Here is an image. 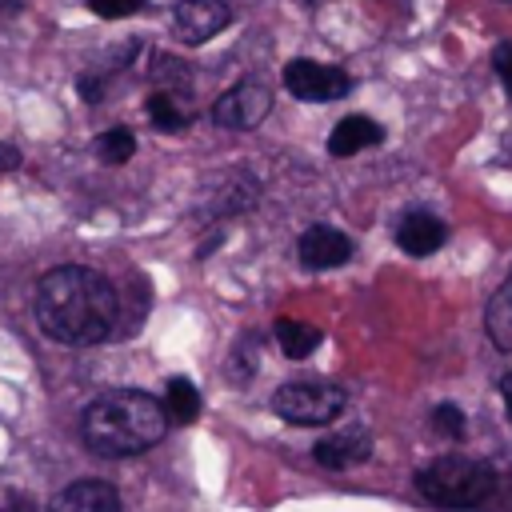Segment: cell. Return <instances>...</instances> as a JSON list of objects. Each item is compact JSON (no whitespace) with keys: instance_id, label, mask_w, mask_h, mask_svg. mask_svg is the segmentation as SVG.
Returning a JSON list of instances; mask_svg holds the SVG:
<instances>
[{"instance_id":"obj_1","label":"cell","mask_w":512,"mask_h":512,"mask_svg":"<svg viewBox=\"0 0 512 512\" xmlns=\"http://www.w3.org/2000/svg\"><path fill=\"white\" fill-rule=\"evenodd\" d=\"M36 324L56 344H96L120 332V296L108 276L84 264H60L36 284Z\"/></svg>"},{"instance_id":"obj_2","label":"cell","mask_w":512,"mask_h":512,"mask_svg":"<svg viewBox=\"0 0 512 512\" xmlns=\"http://www.w3.org/2000/svg\"><path fill=\"white\" fill-rule=\"evenodd\" d=\"M164 428H168L164 408L148 392H136V388L104 392L84 412V440L100 456L148 452L152 444H160Z\"/></svg>"},{"instance_id":"obj_3","label":"cell","mask_w":512,"mask_h":512,"mask_svg":"<svg viewBox=\"0 0 512 512\" xmlns=\"http://www.w3.org/2000/svg\"><path fill=\"white\" fill-rule=\"evenodd\" d=\"M416 492L436 508H476L496 492V472L484 460L440 456L416 472Z\"/></svg>"},{"instance_id":"obj_4","label":"cell","mask_w":512,"mask_h":512,"mask_svg":"<svg viewBox=\"0 0 512 512\" xmlns=\"http://www.w3.org/2000/svg\"><path fill=\"white\" fill-rule=\"evenodd\" d=\"M344 388L324 384V380H300L284 384L272 396V412L288 424H332L344 412Z\"/></svg>"},{"instance_id":"obj_5","label":"cell","mask_w":512,"mask_h":512,"mask_svg":"<svg viewBox=\"0 0 512 512\" xmlns=\"http://www.w3.org/2000/svg\"><path fill=\"white\" fill-rule=\"evenodd\" d=\"M272 108V92L260 84V80H240L232 84L216 104H212V116L220 128H256Z\"/></svg>"},{"instance_id":"obj_6","label":"cell","mask_w":512,"mask_h":512,"mask_svg":"<svg viewBox=\"0 0 512 512\" xmlns=\"http://www.w3.org/2000/svg\"><path fill=\"white\" fill-rule=\"evenodd\" d=\"M284 84L300 100H340L352 88L348 72H340L332 64H316V60H292L284 68Z\"/></svg>"},{"instance_id":"obj_7","label":"cell","mask_w":512,"mask_h":512,"mask_svg":"<svg viewBox=\"0 0 512 512\" xmlns=\"http://www.w3.org/2000/svg\"><path fill=\"white\" fill-rule=\"evenodd\" d=\"M228 4L224 0H180L172 8V32L180 44H204L228 24Z\"/></svg>"},{"instance_id":"obj_8","label":"cell","mask_w":512,"mask_h":512,"mask_svg":"<svg viewBox=\"0 0 512 512\" xmlns=\"http://www.w3.org/2000/svg\"><path fill=\"white\" fill-rule=\"evenodd\" d=\"M448 240V228L440 216H432L428 208H408L396 224V244L408 256H432L440 244Z\"/></svg>"},{"instance_id":"obj_9","label":"cell","mask_w":512,"mask_h":512,"mask_svg":"<svg viewBox=\"0 0 512 512\" xmlns=\"http://www.w3.org/2000/svg\"><path fill=\"white\" fill-rule=\"evenodd\" d=\"M368 452H372V436H368L364 428L328 432V436H320V440L312 444V456H316V464H324V468H352V464L368 460Z\"/></svg>"},{"instance_id":"obj_10","label":"cell","mask_w":512,"mask_h":512,"mask_svg":"<svg viewBox=\"0 0 512 512\" xmlns=\"http://www.w3.org/2000/svg\"><path fill=\"white\" fill-rule=\"evenodd\" d=\"M352 256V240L328 224H316L300 236V264L304 268H336Z\"/></svg>"},{"instance_id":"obj_11","label":"cell","mask_w":512,"mask_h":512,"mask_svg":"<svg viewBox=\"0 0 512 512\" xmlns=\"http://www.w3.org/2000/svg\"><path fill=\"white\" fill-rule=\"evenodd\" d=\"M48 512H120V496L104 480H76L64 492H56Z\"/></svg>"},{"instance_id":"obj_12","label":"cell","mask_w":512,"mask_h":512,"mask_svg":"<svg viewBox=\"0 0 512 512\" xmlns=\"http://www.w3.org/2000/svg\"><path fill=\"white\" fill-rule=\"evenodd\" d=\"M380 140H384V128L376 120H368V116H344L332 128V136H328V152L332 156H356V152H364V148H372Z\"/></svg>"},{"instance_id":"obj_13","label":"cell","mask_w":512,"mask_h":512,"mask_svg":"<svg viewBox=\"0 0 512 512\" xmlns=\"http://www.w3.org/2000/svg\"><path fill=\"white\" fill-rule=\"evenodd\" d=\"M484 328H488V340H492L500 352H512V272H508L504 284L492 292L488 312H484Z\"/></svg>"},{"instance_id":"obj_14","label":"cell","mask_w":512,"mask_h":512,"mask_svg":"<svg viewBox=\"0 0 512 512\" xmlns=\"http://www.w3.org/2000/svg\"><path fill=\"white\" fill-rule=\"evenodd\" d=\"M276 340L284 348V356L292 360H304L320 348V328L304 324V320H276Z\"/></svg>"},{"instance_id":"obj_15","label":"cell","mask_w":512,"mask_h":512,"mask_svg":"<svg viewBox=\"0 0 512 512\" xmlns=\"http://www.w3.org/2000/svg\"><path fill=\"white\" fill-rule=\"evenodd\" d=\"M164 416L176 420V424H192V420L200 416V392H196L192 380H184V376L168 380V392H164Z\"/></svg>"},{"instance_id":"obj_16","label":"cell","mask_w":512,"mask_h":512,"mask_svg":"<svg viewBox=\"0 0 512 512\" xmlns=\"http://www.w3.org/2000/svg\"><path fill=\"white\" fill-rule=\"evenodd\" d=\"M148 116H152V124H156L160 132H180V128L188 124V104H184L176 92L160 88L156 96H148Z\"/></svg>"},{"instance_id":"obj_17","label":"cell","mask_w":512,"mask_h":512,"mask_svg":"<svg viewBox=\"0 0 512 512\" xmlns=\"http://www.w3.org/2000/svg\"><path fill=\"white\" fill-rule=\"evenodd\" d=\"M132 152H136V136L128 128H108L96 136V156L104 164H124V160H132Z\"/></svg>"},{"instance_id":"obj_18","label":"cell","mask_w":512,"mask_h":512,"mask_svg":"<svg viewBox=\"0 0 512 512\" xmlns=\"http://www.w3.org/2000/svg\"><path fill=\"white\" fill-rule=\"evenodd\" d=\"M432 428L444 436H464V412L456 404H436L432 408Z\"/></svg>"},{"instance_id":"obj_19","label":"cell","mask_w":512,"mask_h":512,"mask_svg":"<svg viewBox=\"0 0 512 512\" xmlns=\"http://www.w3.org/2000/svg\"><path fill=\"white\" fill-rule=\"evenodd\" d=\"M140 4H144V0H88V8H92L96 16H104V20H120V16H132Z\"/></svg>"},{"instance_id":"obj_20","label":"cell","mask_w":512,"mask_h":512,"mask_svg":"<svg viewBox=\"0 0 512 512\" xmlns=\"http://www.w3.org/2000/svg\"><path fill=\"white\" fill-rule=\"evenodd\" d=\"M492 68H496V76L504 80V88L512 96V40H504V44L492 48Z\"/></svg>"},{"instance_id":"obj_21","label":"cell","mask_w":512,"mask_h":512,"mask_svg":"<svg viewBox=\"0 0 512 512\" xmlns=\"http://www.w3.org/2000/svg\"><path fill=\"white\" fill-rule=\"evenodd\" d=\"M20 164V152L12 144H0V168H16Z\"/></svg>"},{"instance_id":"obj_22","label":"cell","mask_w":512,"mask_h":512,"mask_svg":"<svg viewBox=\"0 0 512 512\" xmlns=\"http://www.w3.org/2000/svg\"><path fill=\"white\" fill-rule=\"evenodd\" d=\"M500 396H504V408H508V420H512V372L500 380Z\"/></svg>"},{"instance_id":"obj_23","label":"cell","mask_w":512,"mask_h":512,"mask_svg":"<svg viewBox=\"0 0 512 512\" xmlns=\"http://www.w3.org/2000/svg\"><path fill=\"white\" fill-rule=\"evenodd\" d=\"M80 92H84V100H96L100 96V84H92V76H84L80 80Z\"/></svg>"},{"instance_id":"obj_24","label":"cell","mask_w":512,"mask_h":512,"mask_svg":"<svg viewBox=\"0 0 512 512\" xmlns=\"http://www.w3.org/2000/svg\"><path fill=\"white\" fill-rule=\"evenodd\" d=\"M0 512H28V508H24V504H20V500H12V504H4V508H0Z\"/></svg>"}]
</instances>
